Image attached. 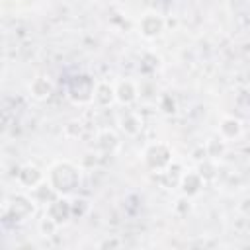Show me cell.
Here are the masks:
<instances>
[{
	"label": "cell",
	"mask_w": 250,
	"mask_h": 250,
	"mask_svg": "<svg viewBox=\"0 0 250 250\" xmlns=\"http://www.w3.org/2000/svg\"><path fill=\"white\" fill-rule=\"evenodd\" d=\"M47 182L59 195H70L82 182V168L72 160H57L47 170Z\"/></svg>",
	"instance_id": "1"
},
{
	"label": "cell",
	"mask_w": 250,
	"mask_h": 250,
	"mask_svg": "<svg viewBox=\"0 0 250 250\" xmlns=\"http://www.w3.org/2000/svg\"><path fill=\"white\" fill-rule=\"evenodd\" d=\"M143 162L146 164V168H150L152 172L164 174L166 170L172 168L174 164V148L168 143L156 141L145 146L143 150Z\"/></svg>",
	"instance_id": "2"
},
{
	"label": "cell",
	"mask_w": 250,
	"mask_h": 250,
	"mask_svg": "<svg viewBox=\"0 0 250 250\" xmlns=\"http://www.w3.org/2000/svg\"><path fill=\"white\" fill-rule=\"evenodd\" d=\"M37 201L31 193H14L8 199H4V217L12 219L16 223H23L35 215Z\"/></svg>",
	"instance_id": "3"
},
{
	"label": "cell",
	"mask_w": 250,
	"mask_h": 250,
	"mask_svg": "<svg viewBox=\"0 0 250 250\" xmlns=\"http://www.w3.org/2000/svg\"><path fill=\"white\" fill-rule=\"evenodd\" d=\"M98 80H94L90 74H76L70 78L66 86V98L76 105L94 104V92H96Z\"/></svg>",
	"instance_id": "4"
},
{
	"label": "cell",
	"mask_w": 250,
	"mask_h": 250,
	"mask_svg": "<svg viewBox=\"0 0 250 250\" xmlns=\"http://www.w3.org/2000/svg\"><path fill=\"white\" fill-rule=\"evenodd\" d=\"M139 33L145 37V39H156L164 33L166 29V20L162 14L154 12V10H148L145 12L141 18H139Z\"/></svg>",
	"instance_id": "5"
},
{
	"label": "cell",
	"mask_w": 250,
	"mask_h": 250,
	"mask_svg": "<svg viewBox=\"0 0 250 250\" xmlns=\"http://www.w3.org/2000/svg\"><path fill=\"white\" fill-rule=\"evenodd\" d=\"M45 215L49 219H53L59 227L66 225L70 221V217H74L72 215V199H68V195H57L51 203H47Z\"/></svg>",
	"instance_id": "6"
},
{
	"label": "cell",
	"mask_w": 250,
	"mask_h": 250,
	"mask_svg": "<svg viewBox=\"0 0 250 250\" xmlns=\"http://www.w3.org/2000/svg\"><path fill=\"white\" fill-rule=\"evenodd\" d=\"M27 92H29V96H31L35 102H45V100H49V98L53 96L55 84H53V80H51L49 76L37 74V76L31 78V82L27 84Z\"/></svg>",
	"instance_id": "7"
},
{
	"label": "cell",
	"mask_w": 250,
	"mask_h": 250,
	"mask_svg": "<svg viewBox=\"0 0 250 250\" xmlns=\"http://www.w3.org/2000/svg\"><path fill=\"white\" fill-rule=\"evenodd\" d=\"M139 96H141V90H139V86H137L135 80L125 78V80H119V82L115 84V98H117V104L129 107L131 104H135V102L139 100Z\"/></svg>",
	"instance_id": "8"
},
{
	"label": "cell",
	"mask_w": 250,
	"mask_h": 250,
	"mask_svg": "<svg viewBox=\"0 0 250 250\" xmlns=\"http://www.w3.org/2000/svg\"><path fill=\"white\" fill-rule=\"evenodd\" d=\"M16 180L20 186H23L25 189H33L35 186H39L43 180H47V176L35 166V164H23L20 166V170L16 172Z\"/></svg>",
	"instance_id": "9"
},
{
	"label": "cell",
	"mask_w": 250,
	"mask_h": 250,
	"mask_svg": "<svg viewBox=\"0 0 250 250\" xmlns=\"http://www.w3.org/2000/svg\"><path fill=\"white\" fill-rule=\"evenodd\" d=\"M94 148L104 154H113L119 148V135L113 129H100L94 137Z\"/></svg>",
	"instance_id": "10"
},
{
	"label": "cell",
	"mask_w": 250,
	"mask_h": 250,
	"mask_svg": "<svg viewBox=\"0 0 250 250\" xmlns=\"http://www.w3.org/2000/svg\"><path fill=\"white\" fill-rule=\"evenodd\" d=\"M117 125L125 135L135 137L143 131V117H141V113H137L133 109H125L117 115Z\"/></svg>",
	"instance_id": "11"
},
{
	"label": "cell",
	"mask_w": 250,
	"mask_h": 250,
	"mask_svg": "<svg viewBox=\"0 0 250 250\" xmlns=\"http://www.w3.org/2000/svg\"><path fill=\"white\" fill-rule=\"evenodd\" d=\"M178 186H180V189H182L184 195H188V197H195V195L203 189L205 180H203V176H201L197 170H191V172H184V174L180 176Z\"/></svg>",
	"instance_id": "12"
},
{
	"label": "cell",
	"mask_w": 250,
	"mask_h": 250,
	"mask_svg": "<svg viewBox=\"0 0 250 250\" xmlns=\"http://www.w3.org/2000/svg\"><path fill=\"white\" fill-rule=\"evenodd\" d=\"M242 135V121L234 115H225L219 121V137L227 143L236 141Z\"/></svg>",
	"instance_id": "13"
},
{
	"label": "cell",
	"mask_w": 250,
	"mask_h": 250,
	"mask_svg": "<svg viewBox=\"0 0 250 250\" xmlns=\"http://www.w3.org/2000/svg\"><path fill=\"white\" fill-rule=\"evenodd\" d=\"M115 86L109 84L107 80H100L96 84V92H94V104L98 107H109L111 104H115Z\"/></svg>",
	"instance_id": "14"
},
{
	"label": "cell",
	"mask_w": 250,
	"mask_h": 250,
	"mask_svg": "<svg viewBox=\"0 0 250 250\" xmlns=\"http://www.w3.org/2000/svg\"><path fill=\"white\" fill-rule=\"evenodd\" d=\"M225 150H227V141H223L219 135L207 139V143H205V154H207L209 158L219 160V158L225 154Z\"/></svg>",
	"instance_id": "15"
},
{
	"label": "cell",
	"mask_w": 250,
	"mask_h": 250,
	"mask_svg": "<svg viewBox=\"0 0 250 250\" xmlns=\"http://www.w3.org/2000/svg\"><path fill=\"white\" fill-rule=\"evenodd\" d=\"M201 176H203V180L207 182V180H213L215 178V160L213 158H209V160H205L201 166H199V170H197Z\"/></svg>",
	"instance_id": "16"
}]
</instances>
